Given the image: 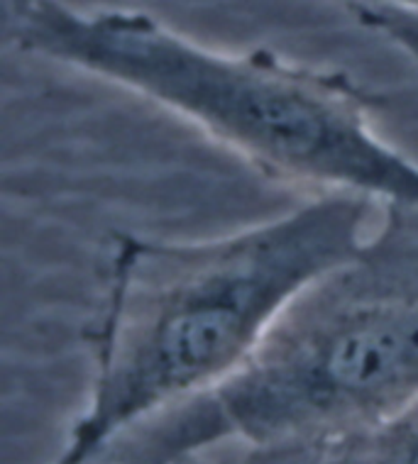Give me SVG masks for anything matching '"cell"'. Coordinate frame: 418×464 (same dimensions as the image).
Segmentation results:
<instances>
[{"label":"cell","mask_w":418,"mask_h":464,"mask_svg":"<svg viewBox=\"0 0 418 464\" xmlns=\"http://www.w3.org/2000/svg\"><path fill=\"white\" fill-rule=\"evenodd\" d=\"M418 401V208L384 216L345 262L306 286L226 384L130 432L122 464L203 450L333 445Z\"/></svg>","instance_id":"obj_2"},{"label":"cell","mask_w":418,"mask_h":464,"mask_svg":"<svg viewBox=\"0 0 418 464\" xmlns=\"http://www.w3.org/2000/svg\"><path fill=\"white\" fill-rule=\"evenodd\" d=\"M17 20L24 49L167 108L267 177L418 208V161L382 137L370 96L345 73L216 52L125 10L37 0Z\"/></svg>","instance_id":"obj_3"},{"label":"cell","mask_w":418,"mask_h":464,"mask_svg":"<svg viewBox=\"0 0 418 464\" xmlns=\"http://www.w3.org/2000/svg\"><path fill=\"white\" fill-rule=\"evenodd\" d=\"M374 208L316 193L216 237L115 240L89 401L52 464L101 462L130 432L226 384L291 301L362 247Z\"/></svg>","instance_id":"obj_1"},{"label":"cell","mask_w":418,"mask_h":464,"mask_svg":"<svg viewBox=\"0 0 418 464\" xmlns=\"http://www.w3.org/2000/svg\"><path fill=\"white\" fill-rule=\"evenodd\" d=\"M330 464H418V401L384 423L326 445Z\"/></svg>","instance_id":"obj_4"},{"label":"cell","mask_w":418,"mask_h":464,"mask_svg":"<svg viewBox=\"0 0 418 464\" xmlns=\"http://www.w3.org/2000/svg\"><path fill=\"white\" fill-rule=\"evenodd\" d=\"M362 17L382 27L418 62V13L399 8V5H374V8L362 10Z\"/></svg>","instance_id":"obj_5"},{"label":"cell","mask_w":418,"mask_h":464,"mask_svg":"<svg viewBox=\"0 0 418 464\" xmlns=\"http://www.w3.org/2000/svg\"><path fill=\"white\" fill-rule=\"evenodd\" d=\"M10 5H13V8H15V13H17V17L23 15L24 10L27 8H33L34 3H37V0H8Z\"/></svg>","instance_id":"obj_6"}]
</instances>
